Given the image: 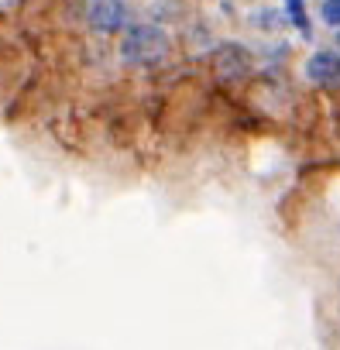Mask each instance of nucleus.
<instances>
[{"label": "nucleus", "instance_id": "obj_6", "mask_svg": "<svg viewBox=\"0 0 340 350\" xmlns=\"http://www.w3.org/2000/svg\"><path fill=\"white\" fill-rule=\"evenodd\" d=\"M319 21L330 31H340V0H323L319 4Z\"/></svg>", "mask_w": 340, "mask_h": 350}, {"label": "nucleus", "instance_id": "obj_3", "mask_svg": "<svg viewBox=\"0 0 340 350\" xmlns=\"http://www.w3.org/2000/svg\"><path fill=\"white\" fill-rule=\"evenodd\" d=\"M306 79L313 86H337L340 83V52L333 49H316L306 59Z\"/></svg>", "mask_w": 340, "mask_h": 350}, {"label": "nucleus", "instance_id": "obj_5", "mask_svg": "<svg viewBox=\"0 0 340 350\" xmlns=\"http://www.w3.org/2000/svg\"><path fill=\"white\" fill-rule=\"evenodd\" d=\"M285 18L292 21V28L302 35V42H313V21L306 14V0H285Z\"/></svg>", "mask_w": 340, "mask_h": 350}, {"label": "nucleus", "instance_id": "obj_1", "mask_svg": "<svg viewBox=\"0 0 340 350\" xmlns=\"http://www.w3.org/2000/svg\"><path fill=\"white\" fill-rule=\"evenodd\" d=\"M117 55L127 69H155L172 55V38H168V31L155 21H134L120 35Z\"/></svg>", "mask_w": 340, "mask_h": 350}, {"label": "nucleus", "instance_id": "obj_7", "mask_svg": "<svg viewBox=\"0 0 340 350\" xmlns=\"http://www.w3.org/2000/svg\"><path fill=\"white\" fill-rule=\"evenodd\" d=\"M333 52H340V31H337V38H333Z\"/></svg>", "mask_w": 340, "mask_h": 350}, {"label": "nucleus", "instance_id": "obj_8", "mask_svg": "<svg viewBox=\"0 0 340 350\" xmlns=\"http://www.w3.org/2000/svg\"><path fill=\"white\" fill-rule=\"evenodd\" d=\"M0 14H4V8H0Z\"/></svg>", "mask_w": 340, "mask_h": 350}, {"label": "nucleus", "instance_id": "obj_4", "mask_svg": "<svg viewBox=\"0 0 340 350\" xmlns=\"http://www.w3.org/2000/svg\"><path fill=\"white\" fill-rule=\"evenodd\" d=\"M217 69L224 76H244L248 72V59H244V49L241 45H220L217 49Z\"/></svg>", "mask_w": 340, "mask_h": 350}, {"label": "nucleus", "instance_id": "obj_2", "mask_svg": "<svg viewBox=\"0 0 340 350\" xmlns=\"http://www.w3.org/2000/svg\"><path fill=\"white\" fill-rule=\"evenodd\" d=\"M86 25L93 35H124L134 25V11L127 0H93L86 8Z\"/></svg>", "mask_w": 340, "mask_h": 350}]
</instances>
